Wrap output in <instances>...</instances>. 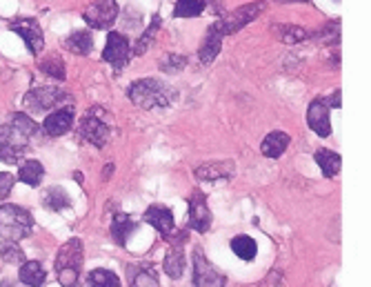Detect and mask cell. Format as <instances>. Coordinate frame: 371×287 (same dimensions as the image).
Wrapping results in <instances>:
<instances>
[{"mask_svg": "<svg viewBox=\"0 0 371 287\" xmlns=\"http://www.w3.org/2000/svg\"><path fill=\"white\" fill-rule=\"evenodd\" d=\"M127 96L136 107H143V110H163L176 102L178 98L176 89H172L156 78H143L131 83L127 89Z\"/></svg>", "mask_w": 371, "mask_h": 287, "instance_id": "6da1fadb", "label": "cell"}, {"mask_svg": "<svg viewBox=\"0 0 371 287\" xmlns=\"http://www.w3.org/2000/svg\"><path fill=\"white\" fill-rule=\"evenodd\" d=\"M83 243L81 238H71L58 250L56 256V271L58 281L63 287H78L81 283V269H83Z\"/></svg>", "mask_w": 371, "mask_h": 287, "instance_id": "7a4b0ae2", "label": "cell"}, {"mask_svg": "<svg viewBox=\"0 0 371 287\" xmlns=\"http://www.w3.org/2000/svg\"><path fill=\"white\" fill-rule=\"evenodd\" d=\"M34 230V218L18 205H0V236L11 243L27 238Z\"/></svg>", "mask_w": 371, "mask_h": 287, "instance_id": "3957f363", "label": "cell"}, {"mask_svg": "<svg viewBox=\"0 0 371 287\" xmlns=\"http://www.w3.org/2000/svg\"><path fill=\"white\" fill-rule=\"evenodd\" d=\"M262 9H265V3H249V5H245V7H238V9H234L231 13H227L223 20H216L211 25V29H216V32H218L223 38L229 36V34H236V32H240L242 27L254 23L260 16V13H262Z\"/></svg>", "mask_w": 371, "mask_h": 287, "instance_id": "277c9868", "label": "cell"}, {"mask_svg": "<svg viewBox=\"0 0 371 287\" xmlns=\"http://www.w3.org/2000/svg\"><path fill=\"white\" fill-rule=\"evenodd\" d=\"M81 136L96 147L107 145V141H110V136H112V129H110V125L105 123L102 107H91L87 112V116L83 118V123H81Z\"/></svg>", "mask_w": 371, "mask_h": 287, "instance_id": "5b68a950", "label": "cell"}, {"mask_svg": "<svg viewBox=\"0 0 371 287\" xmlns=\"http://www.w3.org/2000/svg\"><path fill=\"white\" fill-rule=\"evenodd\" d=\"M65 100H71V96L65 92V89H58V87H38V89H32L27 96H25V107L27 112H47L56 105L65 102Z\"/></svg>", "mask_w": 371, "mask_h": 287, "instance_id": "8992f818", "label": "cell"}, {"mask_svg": "<svg viewBox=\"0 0 371 287\" xmlns=\"http://www.w3.org/2000/svg\"><path fill=\"white\" fill-rule=\"evenodd\" d=\"M118 18L116 0H91L85 9V20L94 29H110Z\"/></svg>", "mask_w": 371, "mask_h": 287, "instance_id": "52a82bcc", "label": "cell"}, {"mask_svg": "<svg viewBox=\"0 0 371 287\" xmlns=\"http://www.w3.org/2000/svg\"><path fill=\"white\" fill-rule=\"evenodd\" d=\"M227 279L205 259L200 247L194 252V287H225Z\"/></svg>", "mask_w": 371, "mask_h": 287, "instance_id": "ba28073f", "label": "cell"}, {"mask_svg": "<svg viewBox=\"0 0 371 287\" xmlns=\"http://www.w3.org/2000/svg\"><path fill=\"white\" fill-rule=\"evenodd\" d=\"M102 58L110 63L114 69H122L131 58V45L127 40L125 34H118V32H112L107 36V45L102 49Z\"/></svg>", "mask_w": 371, "mask_h": 287, "instance_id": "9c48e42d", "label": "cell"}, {"mask_svg": "<svg viewBox=\"0 0 371 287\" xmlns=\"http://www.w3.org/2000/svg\"><path fill=\"white\" fill-rule=\"evenodd\" d=\"M187 228L194 232L205 234L211 228V209L203 192H194L189 196V214H187Z\"/></svg>", "mask_w": 371, "mask_h": 287, "instance_id": "30bf717a", "label": "cell"}, {"mask_svg": "<svg viewBox=\"0 0 371 287\" xmlns=\"http://www.w3.org/2000/svg\"><path fill=\"white\" fill-rule=\"evenodd\" d=\"M9 29L11 32H16L25 45L29 47V52L32 54H40L45 49V36H42V29L40 25L34 20V18H18V20H11L9 23Z\"/></svg>", "mask_w": 371, "mask_h": 287, "instance_id": "8fae6325", "label": "cell"}, {"mask_svg": "<svg viewBox=\"0 0 371 287\" xmlns=\"http://www.w3.org/2000/svg\"><path fill=\"white\" fill-rule=\"evenodd\" d=\"M307 123L312 127L320 139H327L331 134V123H329V107L322 98H316L309 102L307 110Z\"/></svg>", "mask_w": 371, "mask_h": 287, "instance_id": "7c38bea8", "label": "cell"}, {"mask_svg": "<svg viewBox=\"0 0 371 287\" xmlns=\"http://www.w3.org/2000/svg\"><path fill=\"white\" fill-rule=\"evenodd\" d=\"M236 172L234 160H211L203 163L196 168V178L205 180V183H216V180H227Z\"/></svg>", "mask_w": 371, "mask_h": 287, "instance_id": "4fadbf2b", "label": "cell"}, {"mask_svg": "<svg viewBox=\"0 0 371 287\" xmlns=\"http://www.w3.org/2000/svg\"><path fill=\"white\" fill-rule=\"evenodd\" d=\"M145 223H149L151 228H156L165 240H169V236L174 234V214H172V209H167L165 205H151L145 211Z\"/></svg>", "mask_w": 371, "mask_h": 287, "instance_id": "5bb4252c", "label": "cell"}, {"mask_svg": "<svg viewBox=\"0 0 371 287\" xmlns=\"http://www.w3.org/2000/svg\"><path fill=\"white\" fill-rule=\"evenodd\" d=\"M73 125V107H60L52 114H47L42 123V131L47 136H63Z\"/></svg>", "mask_w": 371, "mask_h": 287, "instance_id": "9a60e30c", "label": "cell"}, {"mask_svg": "<svg viewBox=\"0 0 371 287\" xmlns=\"http://www.w3.org/2000/svg\"><path fill=\"white\" fill-rule=\"evenodd\" d=\"M223 49V36L216 32V29H207V34L203 38V42H200V49H198V58H200V63L203 65H211L216 56L220 54Z\"/></svg>", "mask_w": 371, "mask_h": 287, "instance_id": "2e32d148", "label": "cell"}, {"mask_svg": "<svg viewBox=\"0 0 371 287\" xmlns=\"http://www.w3.org/2000/svg\"><path fill=\"white\" fill-rule=\"evenodd\" d=\"M289 143H291V139L285 131H271V134L265 136V141H262L260 152L265 154L267 158H281L287 152Z\"/></svg>", "mask_w": 371, "mask_h": 287, "instance_id": "e0dca14e", "label": "cell"}, {"mask_svg": "<svg viewBox=\"0 0 371 287\" xmlns=\"http://www.w3.org/2000/svg\"><path fill=\"white\" fill-rule=\"evenodd\" d=\"M136 232V223L129 218V214H125V211H118V214H114V223H112V236L114 240L120 245L125 247L129 236Z\"/></svg>", "mask_w": 371, "mask_h": 287, "instance_id": "ac0fdd59", "label": "cell"}, {"mask_svg": "<svg viewBox=\"0 0 371 287\" xmlns=\"http://www.w3.org/2000/svg\"><path fill=\"white\" fill-rule=\"evenodd\" d=\"M18 279L25 287H42V283L47 281V271L42 269L38 261H25L20 265Z\"/></svg>", "mask_w": 371, "mask_h": 287, "instance_id": "d6986e66", "label": "cell"}, {"mask_svg": "<svg viewBox=\"0 0 371 287\" xmlns=\"http://www.w3.org/2000/svg\"><path fill=\"white\" fill-rule=\"evenodd\" d=\"M163 267H165V271H167L169 279L178 281V279L184 274V267H187V259H184V252H182L178 245L172 247V250L167 252V256H165Z\"/></svg>", "mask_w": 371, "mask_h": 287, "instance_id": "ffe728a7", "label": "cell"}, {"mask_svg": "<svg viewBox=\"0 0 371 287\" xmlns=\"http://www.w3.org/2000/svg\"><path fill=\"white\" fill-rule=\"evenodd\" d=\"M316 163H318V168H320L324 178H334L340 172V168H343V158H340L336 152H331V149H318Z\"/></svg>", "mask_w": 371, "mask_h": 287, "instance_id": "44dd1931", "label": "cell"}, {"mask_svg": "<svg viewBox=\"0 0 371 287\" xmlns=\"http://www.w3.org/2000/svg\"><path fill=\"white\" fill-rule=\"evenodd\" d=\"M45 178V168L40 160H23L20 170H18V180H23L29 187H38Z\"/></svg>", "mask_w": 371, "mask_h": 287, "instance_id": "7402d4cb", "label": "cell"}, {"mask_svg": "<svg viewBox=\"0 0 371 287\" xmlns=\"http://www.w3.org/2000/svg\"><path fill=\"white\" fill-rule=\"evenodd\" d=\"M271 34L281 42H287V45H298V42H305L309 38V34L298 25H271Z\"/></svg>", "mask_w": 371, "mask_h": 287, "instance_id": "603a6c76", "label": "cell"}, {"mask_svg": "<svg viewBox=\"0 0 371 287\" xmlns=\"http://www.w3.org/2000/svg\"><path fill=\"white\" fill-rule=\"evenodd\" d=\"M65 49H69L76 56H87L94 49V40L89 32H73L69 38H65Z\"/></svg>", "mask_w": 371, "mask_h": 287, "instance_id": "cb8c5ba5", "label": "cell"}, {"mask_svg": "<svg viewBox=\"0 0 371 287\" xmlns=\"http://www.w3.org/2000/svg\"><path fill=\"white\" fill-rule=\"evenodd\" d=\"M38 69L47 76L56 78V81H65L67 78V67H65V60L60 58L58 54H49L45 60L38 63Z\"/></svg>", "mask_w": 371, "mask_h": 287, "instance_id": "d4e9b609", "label": "cell"}, {"mask_svg": "<svg viewBox=\"0 0 371 287\" xmlns=\"http://www.w3.org/2000/svg\"><path fill=\"white\" fill-rule=\"evenodd\" d=\"M129 287H160L151 267H129Z\"/></svg>", "mask_w": 371, "mask_h": 287, "instance_id": "484cf974", "label": "cell"}, {"mask_svg": "<svg viewBox=\"0 0 371 287\" xmlns=\"http://www.w3.org/2000/svg\"><path fill=\"white\" fill-rule=\"evenodd\" d=\"M42 205L52 211H63L65 207L71 205V199L63 187H49L42 194Z\"/></svg>", "mask_w": 371, "mask_h": 287, "instance_id": "4316f807", "label": "cell"}, {"mask_svg": "<svg viewBox=\"0 0 371 287\" xmlns=\"http://www.w3.org/2000/svg\"><path fill=\"white\" fill-rule=\"evenodd\" d=\"M231 252H234L238 259L242 261H254L256 259V252H258V245L256 240L252 236H236L234 240H231Z\"/></svg>", "mask_w": 371, "mask_h": 287, "instance_id": "83f0119b", "label": "cell"}, {"mask_svg": "<svg viewBox=\"0 0 371 287\" xmlns=\"http://www.w3.org/2000/svg\"><path fill=\"white\" fill-rule=\"evenodd\" d=\"M205 0H176L174 16L176 18H196L205 11Z\"/></svg>", "mask_w": 371, "mask_h": 287, "instance_id": "f1b7e54d", "label": "cell"}, {"mask_svg": "<svg viewBox=\"0 0 371 287\" xmlns=\"http://www.w3.org/2000/svg\"><path fill=\"white\" fill-rule=\"evenodd\" d=\"M87 285L89 287H120V279H118V274H114L112 269L100 267V269L89 271Z\"/></svg>", "mask_w": 371, "mask_h": 287, "instance_id": "f546056e", "label": "cell"}, {"mask_svg": "<svg viewBox=\"0 0 371 287\" xmlns=\"http://www.w3.org/2000/svg\"><path fill=\"white\" fill-rule=\"evenodd\" d=\"M158 29H160V16H153V23L145 29L143 36L136 40V47H134V56H143L147 49H149V45L153 42V38H156L158 34Z\"/></svg>", "mask_w": 371, "mask_h": 287, "instance_id": "4dcf8cb0", "label": "cell"}, {"mask_svg": "<svg viewBox=\"0 0 371 287\" xmlns=\"http://www.w3.org/2000/svg\"><path fill=\"white\" fill-rule=\"evenodd\" d=\"M0 259H3L5 263H11V265H23L25 263V254H23V250L16 243L5 240V243L0 245Z\"/></svg>", "mask_w": 371, "mask_h": 287, "instance_id": "1f68e13d", "label": "cell"}, {"mask_svg": "<svg viewBox=\"0 0 371 287\" xmlns=\"http://www.w3.org/2000/svg\"><path fill=\"white\" fill-rule=\"evenodd\" d=\"M11 127H16L20 134L27 136V139H32V136L38 131V125L34 123L32 118H29V114H23V112L11 114Z\"/></svg>", "mask_w": 371, "mask_h": 287, "instance_id": "d6a6232c", "label": "cell"}, {"mask_svg": "<svg viewBox=\"0 0 371 287\" xmlns=\"http://www.w3.org/2000/svg\"><path fill=\"white\" fill-rule=\"evenodd\" d=\"M184 67H187V56L182 54H167L160 60V69L165 74H180Z\"/></svg>", "mask_w": 371, "mask_h": 287, "instance_id": "836d02e7", "label": "cell"}, {"mask_svg": "<svg viewBox=\"0 0 371 287\" xmlns=\"http://www.w3.org/2000/svg\"><path fill=\"white\" fill-rule=\"evenodd\" d=\"M13 185H16V176L7 174V172H0V201H5L7 196L11 194Z\"/></svg>", "mask_w": 371, "mask_h": 287, "instance_id": "e575fe53", "label": "cell"}, {"mask_svg": "<svg viewBox=\"0 0 371 287\" xmlns=\"http://www.w3.org/2000/svg\"><path fill=\"white\" fill-rule=\"evenodd\" d=\"M334 107H340V89H336V92H334Z\"/></svg>", "mask_w": 371, "mask_h": 287, "instance_id": "d590c367", "label": "cell"}, {"mask_svg": "<svg viewBox=\"0 0 371 287\" xmlns=\"http://www.w3.org/2000/svg\"><path fill=\"white\" fill-rule=\"evenodd\" d=\"M0 287H20V285L13 283V281H3V283H0Z\"/></svg>", "mask_w": 371, "mask_h": 287, "instance_id": "8d00e7d4", "label": "cell"}, {"mask_svg": "<svg viewBox=\"0 0 371 287\" xmlns=\"http://www.w3.org/2000/svg\"><path fill=\"white\" fill-rule=\"evenodd\" d=\"M278 3H305V0H278Z\"/></svg>", "mask_w": 371, "mask_h": 287, "instance_id": "74e56055", "label": "cell"}]
</instances>
